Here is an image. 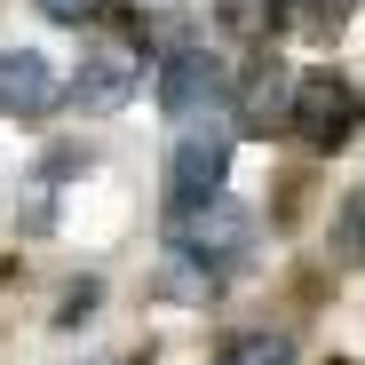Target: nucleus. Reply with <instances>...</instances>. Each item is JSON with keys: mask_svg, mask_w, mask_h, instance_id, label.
Masks as SVG:
<instances>
[{"mask_svg": "<svg viewBox=\"0 0 365 365\" xmlns=\"http://www.w3.org/2000/svg\"><path fill=\"white\" fill-rule=\"evenodd\" d=\"M103 9V0H40V16H56V24H88Z\"/></svg>", "mask_w": 365, "mask_h": 365, "instance_id": "f8f14e48", "label": "nucleus"}, {"mask_svg": "<svg viewBox=\"0 0 365 365\" xmlns=\"http://www.w3.org/2000/svg\"><path fill=\"white\" fill-rule=\"evenodd\" d=\"M222 64H215V56L207 48H175L167 56V72H159V103L175 111V119H199L207 103H222Z\"/></svg>", "mask_w": 365, "mask_h": 365, "instance_id": "423d86ee", "label": "nucleus"}, {"mask_svg": "<svg viewBox=\"0 0 365 365\" xmlns=\"http://www.w3.org/2000/svg\"><path fill=\"white\" fill-rule=\"evenodd\" d=\"M215 365H294V349H286V334H238Z\"/></svg>", "mask_w": 365, "mask_h": 365, "instance_id": "9b49d317", "label": "nucleus"}, {"mask_svg": "<svg viewBox=\"0 0 365 365\" xmlns=\"http://www.w3.org/2000/svg\"><path fill=\"white\" fill-rule=\"evenodd\" d=\"M247 230H255V215H247V207H230L222 191L175 215V238H182V247H191L199 262H230L238 247H247Z\"/></svg>", "mask_w": 365, "mask_h": 365, "instance_id": "20e7f679", "label": "nucleus"}, {"mask_svg": "<svg viewBox=\"0 0 365 365\" xmlns=\"http://www.w3.org/2000/svg\"><path fill=\"white\" fill-rule=\"evenodd\" d=\"M159 294H167V302H207V294H215V262H199L191 247H175L167 270H159Z\"/></svg>", "mask_w": 365, "mask_h": 365, "instance_id": "6e6552de", "label": "nucleus"}, {"mask_svg": "<svg viewBox=\"0 0 365 365\" xmlns=\"http://www.w3.org/2000/svg\"><path fill=\"white\" fill-rule=\"evenodd\" d=\"M56 103H64V80L48 72V56L0 48V111H9V119H48Z\"/></svg>", "mask_w": 365, "mask_h": 365, "instance_id": "39448f33", "label": "nucleus"}, {"mask_svg": "<svg viewBox=\"0 0 365 365\" xmlns=\"http://www.w3.org/2000/svg\"><path fill=\"white\" fill-rule=\"evenodd\" d=\"M215 24H222L230 40H270V24H278V0H222V9H215Z\"/></svg>", "mask_w": 365, "mask_h": 365, "instance_id": "9d476101", "label": "nucleus"}, {"mask_svg": "<svg viewBox=\"0 0 365 365\" xmlns=\"http://www.w3.org/2000/svg\"><path fill=\"white\" fill-rule=\"evenodd\" d=\"M286 72L278 64H255L247 72V88H238V135H278L286 128Z\"/></svg>", "mask_w": 365, "mask_h": 365, "instance_id": "0eeeda50", "label": "nucleus"}, {"mask_svg": "<svg viewBox=\"0 0 365 365\" xmlns=\"http://www.w3.org/2000/svg\"><path fill=\"white\" fill-rule=\"evenodd\" d=\"M222 167H230V135L222 128H182L175 151H167V207H199L222 191Z\"/></svg>", "mask_w": 365, "mask_h": 365, "instance_id": "f03ea898", "label": "nucleus"}, {"mask_svg": "<svg viewBox=\"0 0 365 365\" xmlns=\"http://www.w3.org/2000/svg\"><path fill=\"white\" fill-rule=\"evenodd\" d=\"M286 128L310 143V151H341L357 135V88L341 72H302L286 88Z\"/></svg>", "mask_w": 365, "mask_h": 365, "instance_id": "f257e3e1", "label": "nucleus"}, {"mask_svg": "<svg viewBox=\"0 0 365 365\" xmlns=\"http://www.w3.org/2000/svg\"><path fill=\"white\" fill-rule=\"evenodd\" d=\"M135 80H143V56L128 48V40H96L88 56H80V72H72V103L80 111H119V103H135Z\"/></svg>", "mask_w": 365, "mask_h": 365, "instance_id": "7ed1b4c3", "label": "nucleus"}, {"mask_svg": "<svg viewBox=\"0 0 365 365\" xmlns=\"http://www.w3.org/2000/svg\"><path fill=\"white\" fill-rule=\"evenodd\" d=\"M341 16H349V0H278V24L294 40H334Z\"/></svg>", "mask_w": 365, "mask_h": 365, "instance_id": "1a4fd4ad", "label": "nucleus"}]
</instances>
